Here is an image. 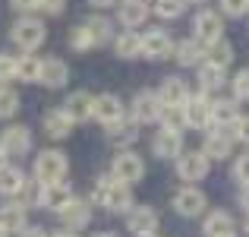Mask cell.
<instances>
[{
    "label": "cell",
    "mask_w": 249,
    "mask_h": 237,
    "mask_svg": "<svg viewBox=\"0 0 249 237\" xmlns=\"http://www.w3.org/2000/svg\"><path fill=\"white\" fill-rule=\"evenodd\" d=\"M221 10L227 16H243V13H249V0H221Z\"/></svg>",
    "instance_id": "cell-42"
},
{
    "label": "cell",
    "mask_w": 249,
    "mask_h": 237,
    "mask_svg": "<svg viewBox=\"0 0 249 237\" xmlns=\"http://www.w3.org/2000/svg\"><path fill=\"white\" fill-rule=\"evenodd\" d=\"M139 41H142V57H148V60H167V57H174V41H170V35L164 29L145 32V35H139Z\"/></svg>",
    "instance_id": "cell-7"
},
{
    "label": "cell",
    "mask_w": 249,
    "mask_h": 237,
    "mask_svg": "<svg viewBox=\"0 0 249 237\" xmlns=\"http://www.w3.org/2000/svg\"><path fill=\"white\" fill-rule=\"evenodd\" d=\"M110 177L126 183V187H133L136 180L145 177V161L136 152H129V149H120V152L114 155V164H110Z\"/></svg>",
    "instance_id": "cell-4"
},
{
    "label": "cell",
    "mask_w": 249,
    "mask_h": 237,
    "mask_svg": "<svg viewBox=\"0 0 249 237\" xmlns=\"http://www.w3.org/2000/svg\"><path fill=\"white\" fill-rule=\"evenodd\" d=\"M67 171H70V161L60 149H44L35 158V180L38 183H57L67 177Z\"/></svg>",
    "instance_id": "cell-2"
},
{
    "label": "cell",
    "mask_w": 249,
    "mask_h": 237,
    "mask_svg": "<svg viewBox=\"0 0 249 237\" xmlns=\"http://www.w3.org/2000/svg\"><path fill=\"white\" fill-rule=\"evenodd\" d=\"M107 139L114 142V146H120V149L133 146V142L139 139V123L129 120V117H120L117 123H110V127H107Z\"/></svg>",
    "instance_id": "cell-22"
},
{
    "label": "cell",
    "mask_w": 249,
    "mask_h": 237,
    "mask_svg": "<svg viewBox=\"0 0 249 237\" xmlns=\"http://www.w3.org/2000/svg\"><path fill=\"white\" fill-rule=\"evenodd\" d=\"M174 212L183 218H196V215L205 212V193L196 187H183L174 193Z\"/></svg>",
    "instance_id": "cell-10"
},
{
    "label": "cell",
    "mask_w": 249,
    "mask_h": 237,
    "mask_svg": "<svg viewBox=\"0 0 249 237\" xmlns=\"http://www.w3.org/2000/svg\"><path fill=\"white\" fill-rule=\"evenodd\" d=\"M95 237H117V234H110V231H104V234H95Z\"/></svg>",
    "instance_id": "cell-50"
},
{
    "label": "cell",
    "mask_w": 249,
    "mask_h": 237,
    "mask_svg": "<svg viewBox=\"0 0 249 237\" xmlns=\"http://www.w3.org/2000/svg\"><path fill=\"white\" fill-rule=\"evenodd\" d=\"M233 101H249V70L233 76Z\"/></svg>",
    "instance_id": "cell-38"
},
{
    "label": "cell",
    "mask_w": 249,
    "mask_h": 237,
    "mask_svg": "<svg viewBox=\"0 0 249 237\" xmlns=\"http://www.w3.org/2000/svg\"><path fill=\"white\" fill-rule=\"evenodd\" d=\"M54 237H79L76 231H60V234H54Z\"/></svg>",
    "instance_id": "cell-48"
},
{
    "label": "cell",
    "mask_w": 249,
    "mask_h": 237,
    "mask_svg": "<svg viewBox=\"0 0 249 237\" xmlns=\"http://www.w3.org/2000/svg\"><path fill=\"white\" fill-rule=\"evenodd\" d=\"M91 202L107 212H129L133 209V193L126 183L114 180V177H98L95 190H91Z\"/></svg>",
    "instance_id": "cell-1"
},
{
    "label": "cell",
    "mask_w": 249,
    "mask_h": 237,
    "mask_svg": "<svg viewBox=\"0 0 249 237\" xmlns=\"http://www.w3.org/2000/svg\"><path fill=\"white\" fill-rule=\"evenodd\" d=\"M70 48H73V51H89V48H95L85 25H73V29H70Z\"/></svg>",
    "instance_id": "cell-37"
},
{
    "label": "cell",
    "mask_w": 249,
    "mask_h": 237,
    "mask_svg": "<svg viewBox=\"0 0 249 237\" xmlns=\"http://www.w3.org/2000/svg\"><path fill=\"white\" fill-rule=\"evenodd\" d=\"M89 3H91V6H114L117 0H89Z\"/></svg>",
    "instance_id": "cell-47"
},
{
    "label": "cell",
    "mask_w": 249,
    "mask_h": 237,
    "mask_svg": "<svg viewBox=\"0 0 249 237\" xmlns=\"http://www.w3.org/2000/svg\"><path fill=\"white\" fill-rule=\"evenodd\" d=\"M25 225H29V212H25L22 202H6V206L0 209V228H3L6 234H19Z\"/></svg>",
    "instance_id": "cell-21"
},
{
    "label": "cell",
    "mask_w": 249,
    "mask_h": 237,
    "mask_svg": "<svg viewBox=\"0 0 249 237\" xmlns=\"http://www.w3.org/2000/svg\"><path fill=\"white\" fill-rule=\"evenodd\" d=\"M205 60L214 63V67H224V70H227V67L233 63V48H231V41L218 38V41L205 44Z\"/></svg>",
    "instance_id": "cell-32"
},
{
    "label": "cell",
    "mask_w": 249,
    "mask_h": 237,
    "mask_svg": "<svg viewBox=\"0 0 249 237\" xmlns=\"http://www.w3.org/2000/svg\"><path fill=\"white\" fill-rule=\"evenodd\" d=\"M240 206H243L246 212H249V187H243V190H240Z\"/></svg>",
    "instance_id": "cell-46"
},
{
    "label": "cell",
    "mask_w": 249,
    "mask_h": 237,
    "mask_svg": "<svg viewBox=\"0 0 249 237\" xmlns=\"http://www.w3.org/2000/svg\"><path fill=\"white\" fill-rule=\"evenodd\" d=\"M174 57L180 67H199L205 60V44L196 41V38H186V41L174 44Z\"/></svg>",
    "instance_id": "cell-24"
},
{
    "label": "cell",
    "mask_w": 249,
    "mask_h": 237,
    "mask_svg": "<svg viewBox=\"0 0 249 237\" xmlns=\"http://www.w3.org/2000/svg\"><path fill=\"white\" fill-rule=\"evenodd\" d=\"M3 164H6V155H3V149H0V168H3Z\"/></svg>",
    "instance_id": "cell-49"
},
{
    "label": "cell",
    "mask_w": 249,
    "mask_h": 237,
    "mask_svg": "<svg viewBox=\"0 0 249 237\" xmlns=\"http://www.w3.org/2000/svg\"><path fill=\"white\" fill-rule=\"evenodd\" d=\"M22 187H25L22 168H16V164H3V168H0V193H3V196H19Z\"/></svg>",
    "instance_id": "cell-28"
},
{
    "label": "cell",
    "mask_w": 249,
    "mask_h": 237,
    "mask_svg": "<svg viewBox=\"0 0 249 237\" xmlns=\"http://www.w3.org/2000/svg\"><path fill=\"white\" fill-rule=\"evenodd\" d=\"M114 51L117 57H123V60H133V57H142V41L136 32H120V35L114 38Z\"/></svg>",
    "instance_id": "cell-31"
},
{
    "label": "cell",
    "mask_w": 249,
    "mask_h": 237,
    "mask_svg": "<svg viewBox=\"0 0 249 237\" xmlns=\"http://www.w3.org/2000/svg\"><path fill=\"white\" fill-rule=\"evenodd\" d=\"M193 3H205V0H193Z\"/></svg>",
    "instance_id": "cell-53"
},
{
    "label": "cell",
    "mask_w": 249,
    "mask_h": 237,
    "mask_svg": "<svg viewBox=\"0 0 249 237\" xmlns=\"http://www.w3.org/2000/svg\"><path fill=\"white\" fill-rule=\"evenodd\" d=\"M155 95H158V101L167 104V108H180V104L189 98V89H186V82H183L180 76H167Z\"/></svg>",
    "instance_id": "cell-19"
},
{
    "label": "cell",
    "mask_w": 249,
    "mask_h": 237,
    "mask_svg": "<svg viewBox=\"0 0 249 237\" xmlns=\"http://www.w3.org/2000/svg\"><path fill=\"white\" fill-rule=\"evenodd\" d=\"M10 3H13V10H19V13L38 10V0H10Z\"/></svg>",
    "instance_id": "cell-45"
},
{
    "label": "cell",
    "mask_w": 249,
    "mask_h": 237,
    "mask_svg": "<svg viewBox=\"0 0 249 237\" xmlns=\"http://www.w3.org/2000/svg\"><path fill=\"white\" fill-rule=\"evenodd\" d=\"M10 38H13V41H16L22 51H35V48H41V44H44V38H48V29H44L41 19L22 16V19H16V22H13Z\"/></svg>",
    "instance_id": "cell-3"
},
{
    "label": "cell",
    "mask_w": 249,
    "mask_h": 237,
    "mask_svg": "<svg viewBox=\"0 0 249 237\" xmlns=\"http://www.w3.org/2000/svg\"><path fill=\"white\" fill-rule=\"evenodd\" d=\"M240 117V104L233 98H218L212 101V127L224 130V127H233V120Z\"/></svg>",
    "instance_id": "cell-25"
},
{
    "label": "cell",
    "mask_w": 249,
    "mask_h": 237,
    "mask_svg": "<svg viewBox=\"0 0 249 237\" xmlns=\"http://www.w3.org/2000/svg\"><path fill=\"white\" fill-rule=\"evenodd\" d=\"M63 6H67V0H38V10H44L48 16H60Z\"/></svg>",
    "instance_id": "cell-43"
},
{
    "label": "cell",
    "mask_w": 249,
    "mask_h": 237,
    "mask_svg": "<svg viewBox=\"0 0 249 237\" xmlns=\"http://www.w3.org/2000/svg\"><path fill=\"white\" fill-rule=\"evenodd\" d=\"M16 237H48V231H44V228H38V225H25Z\"/></svg>",
    "instance_id": "cell-44"
},
{
    "label": "cell",
    "mask_w": 249,
    "mask_h": 237,
    "mask_svg": "<svg viewBox=\"0 0 249 237\" xmlns=\"http://www.w3.org/2000/svg\"><path fill=\"white\" fill-rule=\"evenodd\" d=\"M193 29H196V41L212 44V41H218V38L224 35V19H221V13H214V10H199Z\"/></svg>",
    "instance_id": "cell-8"
},
{
    "label": "cell",
    "mask_w": 249,
    "mask_h": 237,
    "mask_svg": "<svg viewBox=\"0 0 249 237\" xmlns=\"http://www.w3.org/2000/svg\"><path fill=\"white\" fill-rule=\"evenodd\" d=\"M231 149H233V133H231V127H224V130H218L214 127L212 133L205 136V146L199 149L205 158H231Z\"/></svg>",
    "instance_id": "cell-14"
},
{
    "label": "cell",
    "mask_w": 249,
    "mask_h": 237,
    "mask_svg": "<svg viewBox=\"0 0 249 237\" xmlns=\"http://www.w3.org/2000/svg\"><path fill=\"white\" fill-rule=\"evenodd\" d=\"M183 117H186V127L205 130L208 123H212V98H208V92L189 95L186 101H183Z\"/></svg>",
    "instance_id": "cell-5"
},
{
    "label": "cell",
    "mask_w": 249,
    "mask_h": 237,
    "mask_svg": "<svg viewBox=\"0 0 249 237\" xmlns=\"http://www.w3.org/2000/svg\"><path fill=\"white\" fill-rule=\"evenodd\" d=\"M161 108H164V104L158 101V95H155L152 89L136 92L133 104H129V111H133V120H136V123H155V120H158V114H161Z\"/></svg>",
    "instance_id": "cell-9"
},
{
    "label": "cell",
    "mask_w": 249,
    "mask_h": 237,
    "mask_svg": "<svg viewBox=\"0 0 249 237\" xmlns=\"http://www.w3.org/2000/svg\"><path fill=\"white\" fill-rule=\"evenodd\" d=\"M16 79V57L13 54H0V82Z\"/></svg>",
    "instance_id": "cell-40"
},
{
    "label": "cell",
    "mask_w": 249,
    "mask_h": 237,
    "mask_svg": "<svg viewBox=\"0 0 249 237\" xmlns=\"http://www.w3.org/2000/svg\"><path fill=\"white\" fill-rule=\"evenodd\" d=\"M231 237H233V234H231Z\"/></svg>",
    "instance_id": "cell-55"
},
{
    "label": "cell",
    "mask_w": 249,
    "mask_h": 237,
    "mask_svg": "<svg viewBox=\"0 0 249 237\" xmlns=\"http://www.w3.org/2000/svg\"><path fill=\"white\" fill-rule=\"evenodd\" d=\"M233 180H237L240 187H249V152H243L233 161Z\"/></svg>",
    "instance_id": "cell-39"
},
{
    "label": "cell",
    "mask_w": 249,
    "mask_h": 237,
    "mask_svg": "<svg viewBox=\"0 0 249 237\" xmlns=\"http://www.w3.org/2000/svg\"><path fill=\"white\" fill-rule=\"evenodd\" d=\"M70 79V67L60 60V57H48V60H41V70H38V82L48 85V89H60V85H67Z\"/></svg>",
    "instance_id": "cell-17"
},
{
    "label": "cell",
    "mask_w": 249,
    "mask_h": 237,
    "mask_svg": "<svg viewBox=\"0 0 249 237\" xmlns=\"http://www.w3.org/2000/svg\"><path fill=\"white\" fill-rule=\"evenodd\" d=\"M91 117H95V120H101L104 127H110V123H117V120L123 117V101H120L117 95H110V92H104V95L95 98Z\"/></svg>",
    "instance_id": "cell-16"
},
{
    "label": "cell",
    "mask_w": 249,
    "mask_h": 237,
    "mask_svg": "<svg viewBox=\"0 0 249 237\" xmlns=\"http://www.w3.org/2000/svg\"><path fill=\"white\" fill-rule=\"evenodd\" d=\"M158 120H161V130H174V133H180L183 127H186V117H183V104L180 108H161V114H158Z\"/></svg>",
    "instance_id": "cell-34"
},
{
    "label": "cell",
    "mask_w": 249,
    "mask_h": 237,
    "mask_svg": "<svg viewBox=\"0 0 249 237\" xmlns=\"http://www.w3.org/2000/svg\"><path fill=\"white\" fill-rule=\"evenodd\" d=\"M57 215H60V221H63L67 231H79V228H85L91 221V202L76 199V196H73V199H70Z\"/></svg>",
    "instance_id": "cell-13"
},
{
    "label": "cell",
    "mask_w": 249,
    "mask_h": 237,
    "mask_svg": "<svg viewBox=\"0 0 249 237\" xmlns=\"http://www.w3.org/2000/svg\"><path fill=\"white\" fill-rule=\"evenodd\" d=\"M82 25L89 29L91 44H95V48H101V44L114 41V25H110V19H104V16H91V19H85Z\"/></svg>",
    "instance_id": "cell-30"
},
{
    "label": "cell",
    "mask_w": 249,
    "mask_h": 237,
    "mask_svg": "<svg viewBox=\"0 0 249 237\" xmlns=\"http://www.w3.org/2000/svg\"><path fill=\"white\" fill-rule=\"evenodd\" d=\"M246 234H249V218H246Z\"/></svg>",
    "instance_id": "cell-52"
},
{
    "label": "cell",
    "mask_w": 249,
    "mask_h": 237,
    "mask_svg": "<svg viewBox=\"0 0 249 237\" xmlns=\"http://www.w3.org/2000/svg\"><path fill=\"white\" fill-rule=\"evenodd\" d=\"M208 168H212V161H208L202 152H180V155H177V177L186 180V183L205 180Z\"/></svg>",
    "instance_id": "cell-6"
},
{
    "label": "cell",
    "mask_w": 249,
    "mask_h": 237,
    "mask_svg": "<svg viewBox=\"0 0 249 237\" xmlns=\"http://www.w3.org/2000/svg\"><path fill=\"white\" fill-rule=\"evenodd\" d=\"M38 70H41V60L32 54L16 57V79L19 82H38Z\"/></svg>",
    "instance_id": "cell-33"
},
{
    "label": "cell",
    "mask_w": 249,
    "mask_h": 237,
    "mask_svg": "<svg viewBox=\"0 0 249 237\" xmlns=\"http://www.w3.org/2000/svg\"><path fill=\"white\" fill-rule=\"evenodd\" d=\"M16 111H19V95L13 89H6V85H0V120L13 117Z\"/></svg>",
    "instance_id": "cell-35"
},
{
    "label": "cell",
    "mask_w": 249,
    "mask_h": 237,
    "mask_svg": "<svg viewBox=\"0 0 249 237\" xmlns=\"http://www.w3.org/2000/svg\"><path fill=\"white\" fill-rule=\"evenodd\" d=\"M0 237H10V234H6V231H3V228H0Z\"/></svg>",
    "instance_id": "cell-51"
},
{
    "label": "cell",
    "mask_w": 249,
    "mask_h": 237,
    "mask_svg": "<svg viewBox=\"0 0 249 237\" xmlns=\"http://www.w3.org/2000/svg\"><path fill=\"white\" fill-rule=\"evenodd\" d=\"M186 10V0H155V13L161 19H177Z\"/></svg>",
    "instance_id": "cell-36"
},
{
    "label": "cell",
    "mask_w": 249,
    "mask_h": 237,
    "mask_svg": "<svg viewBox=\"0 0 249 237\" xmlns=\"http://www.w3.org/2000/svg\"><path fill=\"white\" fill-rule=\"evenodd\" d=\"M231 133H233V142H249V114H246V117H237V120H233Z\"/></svg>",
    "instance_id": "cell-41"
},
{
    "label": "cell",
    "mask_w": 249,
    "mask_h": 237,
    "mask_svg": "<svg viewBox=\"0 0 249 237\" xmlns=\"http://www.w3.org/2000/svg\"><path fill=\"white\" fill-rule=\"evenodd\" d=\"M152 152L158 158H177L183 152V133H174V130H158L152 139Z\"/></svg>",
    "instance_id": "cell-20"
},
{
    "label": "cell",
    "mask_w": 249,
    "mask_h": 237,
    "mask_svg": "<svg viewBox=\"0 0 249 237\" xmlns=\"http://www.w3.org/2000/svg\"><path fill=\"white\" fill-rule=\"evenodd\" d=\"M0 149H3V155H25L32 149V133L29 127H22V123H13V127H6L3 133H0Z\"/></svg>",
    "instance_id": "cell-11"
},
{
    "label": "cell",
    "mask_w": 249,
    "mask_h": 237,
    "mask_svg": "<svg viewBox=\"0 0 249 237\" xmlns=\"http://www.w3.org/2000/svg\"><path fill=\"white\" fill-rule=\"evenodd\" d=\"M145 19H148V6H145V0H123V3H120V22L126 25L129 32L139 29Z\"/></svg>",
    "instance_id": "cell-26"
},
{
    "label": "cell",
    "mask_w": 249,
    "mask_h": 237,
    "mask_svg": "<svg viewBox=\"0 0 249 237\" xmlns=\"http://www.w3.org/2000/svg\"><path fill=\"white\" fill-rule=\"evenodd\" d=\"M202 234H205V237H231L233 234V215L224 212V209L208 212L205 225H202Z\"/></svg>",
    "instance_id": "cell-23"
},
{
    "label": "cell",
    "mask_w": 249,
    "mask_h": 237,
    "mask_svg": "<svg viewBox=\"0 0 249 237\" xmlns=\"http://www.w3.org/2000/svg\"><path fill=\"white\" fill-rule=\"evenodd\" d=\"M224 82H227V70L224 67H214V63H208V60L199 63V85H202V92H214Z\"/></svg>",
    "instance_id": "cell-29"
},
{
    "label": "cell",
    "mask_w": 249,
    "mask_h": 237,
    "mask_svg": "<svg viewBox=\"0 0 249 237\" xmlns=\"http://www.w3.org/2000/svg\"><path fill=\"white\" fill-rule=\"evenodd\" d=\"M126 228L133 231L136 237H148L158 231V212L152 206H133L126 212Z\"/></svg>",
    "instance_id": "cell-12"
},
{
    "label": "cell",
    "mask_w": 249,
    "mask_h": 237,
    "mask_svg": "<svg viewBox=\"0 0 249 237\" xmlns=\"http://www.w3.org/2000/svg\"><path fill=\"white\" fill-rule=\"evenodd\" d=\"M41 123H44V133H48L51 139H67L70 130H73V120H70L60 108H57V111H48Z\"/></svg>",
    "instance_id": "cell-27"
},
{
    "label": "cell",
    "mask_w": 249,
    "mask_h": 237,
    "mask_svg": "<svg viewBox=\"0 0 249 237\" xmlns=\"http://www.w3.org/2000/svg\"><path fill=\"white\" fill-rule=\"evenodd\" d=\"M148 237H158V234H148Z\"/></svg>",
    "instance_id": "cell-54"
},
{
    "label": "cell",
    "mask_w": 249,
    "mask_h": 237,
    "mask_svg": "<svg viewBox=\"0 0 249 237\" xmlns=\"http://www.w3.org/2000/svg\"><path fill=\"white\" fill-rule=\"evenodd\" d=\"M91 108H95V98H91L89 92L79 89V92H73V95L63 101L60 111H63V114H67L73 123H82V120H89V117H91Z\"/></svg>",
    "instance_id": "cell-18"
},
{
    "label": "cell",
    "mask_w": 249,
    "mask_h": 237,
    "mask_svg": "<svg viewBox=\"0 0 249 237\" xmlns=\"http://www.w3.org/2000/svg\"><path fill=\"white\" fill-rule=\"evenodd\" d=\"M73 199V187L67 180L57 183H41V209H51V212H60L67 202Z\"/></svg>",
    "instance_id": "cell-15"
}]
</instances>
